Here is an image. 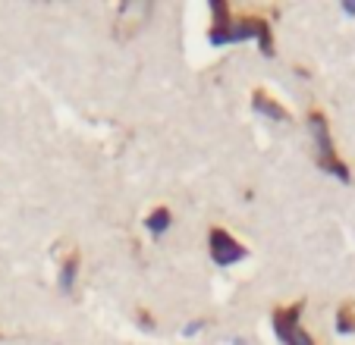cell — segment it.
Listing matches in <instances>:
<instances>
[{"instance_id":"ba28073f","label":"cell","mask_w":355,"mask_h":345,"mask_svg":"<svg viewBox=\"0 0 355 345\" xmlns=\"http://www.w3.org/2000/svg\"><path fill=\"white\" fill-rule=\"evenodd\" d=\"M336 333L349 336L355 333V301H343L340 311H336Z\"/></svg>"},{"instance_id":"5b68a950","label":"cell","mask_w":355,"mask_h":345,"mask_svg":"<svg viewBox=\"0 0 355 345\" xmlns=\"http://www.w3.org/2000/svg\"><path fill=\"white\" fill-rule=\"evenodd\" d=\"M252 107H255V113H264V116H268V120H277V123H286L289 120V110L286 107L280 104V100H274L270 98L268 91H261V88H258V91H252Z\"/></svg>"},{"instance_id":"277c9868","label":"cell","mask_w":355,"mask_h":345,"mask_svg":"<svg viewBox=\"0 0 355 345\" xmlns=\"http://www.w3.org/2000/svg\"><path fill=\"white\" fill-rule=\"evenodd\" d=\"M208 251H211V260H214L217 267H230V264H239V260H245V245L242 242H236L233 236L223 229V226H214L208 233Z\"/></svg>"},{"instance_id":"9c48e42d","label":"cell","mask_w":355,"mask_h":345,"mask_svg":"<svg viewBox=\"0 0 355 345\" xmlns=\"http://www.w3.org/2000/svg\"><path fill=\"white\" fill-rule=\"evenodd\" d=\"M198 330H201V320H192V324L186 326V336H195V333H198Z\"/></svg>"},{"instance_id":"8992f818","label":"cell","mask_w":355,"mask_h":345,"mask_svg":"<svg viewBox=\"0 0 355 345\" xmlns=\"http://www.w3.org/2000/svg\"><path fill=\"white\" fill-rule=\"evenodd\" d=\"M145 226H148V233L155 236V239H161L170 226H173V213H170V207H155V211L148 213Z\"/></svg>"},{"instance_id":"30bf717a","label":"cell","mask_w":355,"mask_h":345,"mask_svg":"<svg viewBox=\"0 0 355 345\" xmlns=\"http://www.w3.org/2000/svg\"><path fill=\"white\" fill-rule=\"evenodd\" d=\"M343 10H346V13L352 16V13H355V0H349V3H343Z\"/></svg>"},{"instance_id":"6da1fadb","label":"cell","mask_w":355,"mask_h":345,"mask_svg":"<svg viewBox=\"0 0 355 345\" xmlns=\"http://www.w3.org/2000/svg\"><path fill=\"white\" fill-rule=\"evenodd\" d=\"M211 44L227 47V44H242V41H258L264 57H274V32H270L268 19L261 16H236L223 0H211Z\"/></svg>"},{"instance_id":"52a82bcc","label":"cell","mask_w":355,"mask_h":345,"mask_svg":"<svg viewBox=\"0 0 355 345\" xmlns=\"http://www.w3.org/2000/svg\"><path fill=\"white\" fill-rule=\"evenodd\" d=\"M76 276H79V254H69L60 267V289L63 292H73Z\"/></svg>"},{"instance_id":"7a4b0ae2","label":"cell","mask_w":355,"mask_h":345,"mask_svg":"<svg viewBox=\"0 0 355 345\" xmlns=\"http://www.w3.org/2000/svg\"><path fill=\"white\" fill-rule=\"evenodd\" d=\"M309 126H311V132H315V141H318V166H321L324 172H330L334 179L352 182V172H349V166L340 160L334 139H330V123H327V116H324L321 110L309 113Z\"/></svg>"},{"instance_id":"3957f363","label":"cell","mask_w":355,"mask_h":345,"mask_svg":"<svg viewBox=\"0 0 355 345\" xmlns=\"http://www.w3.org/2000/svg\"><path fill=\"white\" fill-rule=\"evenodd\" d=\"M302 311H305V301H293V305L274 311V333L283 345H318L302 330Z\"/></svg>"}]
</instances>
